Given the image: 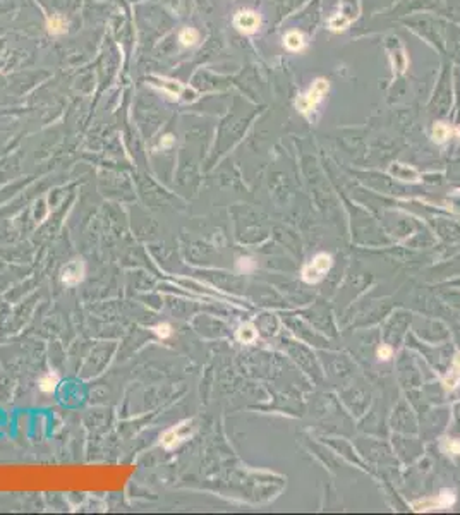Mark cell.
Wrapping results in <instances>:
<instances>
[{
    "label": "cell",
    "mask_w": 460,
    "mask_h": 515,
    "mask_svg": "<svg viewBox=\"0 0 460 515\" xmlns=\"http://www.w3.org/2000/svg\"><path fill=\"white\" fill-rule=\"evenodd\" d=\"M330 90V84L326 79H323V77H319V79H316L314 83H312V86L307 90V93H304L303 97L297 98V110H299L301 113H304V115H309L311 112H314L316 106L321 103L323 97H325L326 93H328Z\"/></svg>",
    "instance_id": "cell-1"
},
{
    "label": "cell",
    "mask_w": 460,
    "mask_h": 515,
    "mask_svg": "<svg viewBox=\"0 0 460 515\" xmlns=\"http://www.w3.org/2000/svg\"><path fill=\"white\" fill-rule=\"evenodd\" d=\"M333 264V259L326 253H319L303 268V280L307 283H318L325 278V275L330 271Z\"/></svg>",
    "instance_id": "cell-2"
},
{
    "label": "cell",
    "mask_w": 460,
    "mask_h": 515,
    "mask_svg": "<svg viewBox=\"0 0 460 515\" xmlns=\"http://www.w3.org/2000/svg\"><path fill=\"white\" fill-rule=\"evenodd\" d=\"M455 503V493L450 491V489H443L435 498H426L421 500V502H414L412 507L414 510L417 512H428V510H443L448 509Z\"/></svg>",
    "instance_id": "cell-3"
},
{
    "label": "cell",
    "mask_w": 460,
    "mask_h": 515,
    "mask_svg": "<svg viewBox=\"0 0 460 515\" xmlns=\"http://www.w3.org/2000/svg\"><path fill=\"white\" fill-rule=\"evenodd\" d=\"M189 435H191V422L184 421L163 433V436H161V445H163L167 450H172V448L179 447L182 441H186L187 438H189Z\"/></svg>",
    "instance_id": "cell-4"
},
{
    "label": "cell",
    "mask_w": 460,
    "mask_h": 515,
    "mask_svg": "<svg viewBox=\"0 0 460 515\" xmlns=\"http://www.w3.org/2000/svg\"><path fill=\"white\" fill-rule=\"evenodd\" d=\"M84 273H86V266H84V261L83 259H74L71 263H67L64 268H62V283L67 287H76L77 283L83 282Z\"/></svg>",
    "instance_id": "cell-5"
},
{
    "label": "cell",
    "mask_w": 460,
    "mask_h": 515,
    "mask_svg": "<svg viewBox=\"0 0 460 515\" xmlns=\"http://www.w3.org/2000/svg\"><path fill=\"white\" fill-rule=\"evenodd\" d=\"M259 23L261 19L255 10H239L234 16V26L241 33H246V35L256 33L257 28H259Z\"/></svg>",
    "instance_id": "cell-6"
},
{
    "label": "cell",
    "mask_w": 460,
    "mask_h": 515,
    "mask_svg": "<svg viewBox=\"0 0 460 515\" xmlns=\"http://www.w3.org/2000/svg\"><path fill=\"white\" fill-rule=\"evenodd\" d=\"M443 385L447 390H455L460 385V352L454 358V362H452L447 378L443 380Z\"/></svg>",
    "instance_id": "cell-7"
},
{
    "label": "cell",
    "mask_w": 460,
    "mask_h": 515,
    "mask_svg": "<svg viewBox=\"0 0 460 515\" xmlns=\"http://www.w3.org/2000/svg\"><path fill=\"white\" fill-rule=\"evenodd\" d=\"M283 45H285L287 50L290 52H299L304 49V45H306V42H304V35L299 31H289L285 35V38H283Z\"/></svg>",
    "instance_id": "cell-8"
},
{
    "label": "cell",
    "mask_w": 460,
    "mask_h": 515,
    "mask_svg": "<svg viewBox=\"0 0 460 515\" xmlns=\"http://www.w3.org/2000/svg\"><path fill=\"white\" fill-rule=\"evenodd\" d=\"M235 337H237V340L241 342V344H253L257 338V332L253 323H244V325L239 326Z\"/></svg>",
    "instance_id": "cell-9"
},
{
    "label": "cell",
    "mask_w": 460,
    "mask_h": 515,
    "mask_svg": "<svg viewBox=\"0 0 460 515\" xmlns=\"http://www.w3.org/2000/svg\"><path fill=\"white\" fill-rule=\"evenodd\" d=\"M431 136H433V141L438 143V145H443V143L448 141V138L452 136V129L445 122H438V124H435V127H433Z\"/></svg>",
    "instance_id": "cell-10"
},
{
    "label": "cell",
    "mask_w": 460,
    "mask_h": 515,
    "mask_svg": "<svg viewBox=\"0 0 460 515\" xmlns=\"http://www.w3.org/2000/svg\"><path fill=\"white\" fill-rule=\"evenodd\" d=\"M390 174L395 175V177L400 179V180H415L414 177H410V174L412 175H419L417 172L414 170V168L407 167V165H404V163H395L392 168H390Z\"/></svg>",
    "instance_id": "cell-11"
},
{
    "label": "cell",
    "mask_w": 460,
    "mask_h": 515,
    "mask_svg": "<svg viewBox=\"0 0 460 515\" xmlns=\"http://www.w3.org/2000/svg\"><path fill=\"white\" fill-rule=\"evenodd\" d=\"M198 40H200V35H198V31H196V29H193V28L182 29V31H180V35H179V42L182 43L184 47L196 45Z\"/></svg>",
    "instance_id": "cell-12"
},
{
    "label": "cell",
    "mask_w": 460,
    "mask_h": 515,
    "mask_svg": "<svg viewBox=\"0 0 460 515\" xmlns=\"http://www.w3.org/2000/svg\"><path fill=\"white\" fill-rule=\"evenodd\" d=\"M58 383V376L55 373H47L45 376L40 378V390L45 393H51Z\"/></svg>",
    "instance_id": "cell-13"
},
{
    "label": "cell",
    "mask_w": 460,
    "mask_h": 515,
    "mask_svg": "<svg viewBox=\"0 0 460 515\" xmlns=\"http://www.w3.org/2000/svg\"><path fill=\"white\" fill-rule=\"evenodd\" d=\"M47 26H49V31L51 33V35H62V33H65V29H67V28H65L67 23H65V21L62 19L60 16L50 17Z\"/></svg>",
    "instance_id": "cell-14"
},
{
    "label": "cell",
    "mask_w": 460,
    "mask_h": 515,
    "mask_svg": "<svg viewBox=\"0 0 460 515\" xmlns=\"http://www.w3.org/2000/svg\"><path fill=\"white\" fill-rule=\"evenodd\" d=\"M349 24H351V19L345 17L344 14H335V16L330 17V21H328L330 29H333V31H342V29H345Z\"/></svg>",
    "instance_id": "cell-15"
},
{
    "label": "cell",
    "mask_w": 460,
    "mask_h": 515,
    "mask_svg": "<svg viewBox=\"0 0 460 515\" xmlns=\"http://www.w3.org/2000/svg\"><path fill=\"white\" fill-rule=\"evenodd\" d=\"M441 448H443V452H447L448 455H460V440H450V438H447V440L443 441V445H441Z\"/></svg>",
    "instance_id": "cell-16"
},
{
    "label": "cell",
    "mask_w": 460,
    "mask_h": 515,
    "mask_svg": "<svg viewBox=\"0 0 460 515\" xmlns=\"http://www.w3.org/2000/svg\"><path fill=\"white\" fill-rule=\"evenodd\" d=\"M153 332L158 335L160 338H168L172 335V326L168 323H160L153 328Z\"/></svg>",
    "instance_id": "cell-17"
},
{
    "label": "cell",
    "mask_w": 460,
    "mask_h": 515,
    "mask_svg": "<svg viewBox=\"0 0 460 515\" xmlns=\"http://www.w3.org/2000/svg\"><path fill=\"white\" fill-rule=\"evenodd\" d=\"M237 268L239 271H251L253 268H255V263H253V259H249V258H242V259H239L237 263Z\"/></svg>",
    "instance_id": "cell-18"
},
{
    "label": "cell",
    "mask_w": 460,
    "mask_h": 515,
    "mask_svg": "<svg viewBox=\"0 0 460 515\" xmlns=\"http://www.w3.org/2000/svg\"><path fill=\"white\" fill-rule=\"evenodd\" d=\"M378 358H380V360H388L392 358V347L390 345H381L378 349Z\"/></svg>",
    "instance_id": "cell-19"
},
{
    "label": "cell",
    "mask_w": 460,
    "mask_h": 515,
    "mask_svg": "<svg viewBox=\"0 0 460 515\" xmlns=\"http://www.w3.org/2000/svg\"><path fill=\"white\" fill-rule=\"evenodd\" d=\"M174 145V136H165L163 139H161V148H170V146Z\"/></svg>",
    "instance_id": "cell-20"
}]
</instances>
